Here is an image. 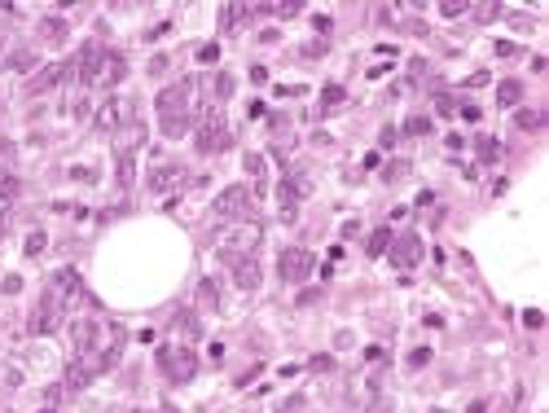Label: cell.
<instances>
[{"label":"cell","instance_id":"1","mask_svg":"<svg viewBox=\"0 0 549 413\" xmlns=\"http://www.w3.org/2000/svg\"><path fill=\"white\" fill-rule=\"evenodd\" d=\"M75 75H79V84H84V88H114L128 75V62H123V53H114V48L88 40L75 53Z\"/></svg>","mask_w":549,"mask_h":413},{"label":"cell","instance_id":"2","mask_svg":"<svg viewBox=\"0 0 549 413\" xmlns=\"http://www.w3.org/2000/svg\"><path fill=\"white\" fill-rule=\"evenodd\" d=\"M194 88H198V79H176V84H168L158 93V123H163V137H185V132L194 128L189 119V102H194Z\"/></svg>","mask_w":549,"mask_h":413},{"label":"cell","instance_id":"3","mask_svg":"<svg viewBox=\"0 0 549 413\" xmlns=\"http://www.w3.org/2000/svg\"><path fill=\"white\" fill-rule=\"evenodd\" d=\"M198 132H194V145H198V154H220V150H229L233 145V132H229V123H224V114H220V106H203L198 110V123H194Z\"/></svg>","mask_w":549,"mask_h":413},{"label":"cell","instance_id":"4","mask_svg":"<svg viewBox=\"0 0 549 413\" xmlns=\"http://www.w3.org/2000/svg\"><path fill=\"white\" fill-rule=\"evenodd\" d=\"M158 370L168 374V383L180 387L198 374V356H194V348H185V343H163L158 348Z\"/></svg>","mask_w":549,"mask_h":413},{"label":"cell","instance_id":"5","mask_svg":"<svg viewBox=\"0 0 549 413\" xmlns=\"http://www.w3.org/2000/svg\"><path fill=\"white\" fill-rule=\"evenodd\" d=\"M62 308H84L88 304V290H84V277H79L75 269H57L53 277H48V286H44Z\"/></svg>","mask_w":549,"mask_h":413},{"label":"cell","instance_id":"6","mask_svg":"<svg viewBox=\"0 0 549 413\" xmlns=\"http://www.w3.org/2000/svg\"><path fill=\"white\" fill-rule=\"evenodd\" d=\"M132 119H137L132 97H106V106L93 114V128H97V132H128Z\"/></svg>","mask_w":549,"mask_h":413},{"label":"cell","instance_id":"7","mask_svg":"<svg viewBox=\"0 0 549 413\" xmlns=\"http://www.w3.org/2000/svg\"><path fill=\"white\" fill-rule=\"evenodd\" d=\"M215 216L220 220H255V194L246 185H229L215 198Z\"/></svg>","mask_w":549,"mask_h":413},{"label":"cell","instance_id":"8","mask_svg":"<svg viewBox=\"0 0 549 413\" xmlns=\"http://www.w3.org/2000/svg\"><path fill=\"white\" fill-rule=\"evenodd\" d=\"M312 251H304V246H286V251L277 255V277L281 282H290V286H299V282H308L312 277Z\"/></svg>","mask_w":549,"mask_h":413},{"label":"cell","instance_id":"9","mask_svg":"<svg viewBox=\"0 0 549 413\" xmlns=\"http://www.w3.org/2000/svg\"><path fill=\"white\" fill-rule=\"evenodd\" d=\"M387 255H391V264H395V273H413V269L422 264V255H426V242H422L418 233H400V238H391Z\"/></svg>","mask_w":549,"mask_h":413},{"label":"cell","instance_id":"10","mask_svg":"<svg viewBox=\"0 0 549 413\" xmlns=\"http://www.w3.org/2000/svg\"><path fill=\"white\" fill-rule=\"evenodd\" d=\"M259 238H264V233H259V224H255V220H246V224H238V229H233V233L220 242V255H224L229 264H233V259H246V255H251L255 246H259Z\"/></svg>","mask_w":549,"mask_h":413},{"label":"cell","instance_id":"11","mask_svg":"<svg viewBox=\"0 0 549 413\" xmlns=\"http://www.w3.org/2000/svg\"><path fill=\"white\" fill-rule=\"evenodd\" d=\"M308 189H312V180H308V176H294V172L277 185V203H281V220H286V224H294V216H299V198H304Z\"/></svg>","mask_w":549,"mask_h":413},{"label":"cell","instance_id":"12","mask_svg":"<svg viewBox=\"0 0 549 413\" xmlns=\"http://www.w3.org/2000/svg\"><path fill=\"white\" fill-rule=\"evenodd\" d=\"M62 317H66V308L44 290L40 304H36V312H31V334H53V330L62 325Z\"/></svg>","mask_w":549,"mask_h":413},{"label":"cell","instance_id":"13","mask_svg":"<svg viewBox=\"0 0 549 413\" xmlns=\"http://www.w3.org/2000/svg\"><path fill=\"white\" fill-rule=\"evenodd\" d=\"M185 180H189V172L180 163H163V168L149 172V194H176Z\"/></svg>","mask_w":549,"mask_h":413},{"label":"cell","instance_id":"14","mask_svg":"<svg viewBox=\"0 0 549 413\" xmlns=\"http://www.w3.org/2000/svg\"><path fill=\"white\" fill-rule=\"evenodd\" d=\"M71 75H75V62H53V66H48V71H40L36 79H31V84H27V93H31V97H40V93H48V88L66 84V79H71Z\"/></svg>","mask_w":549,"mask_h":413},{"label":"cell","instance_id":"15","mask_svg":"<svg viewBox=\"0 0 549 413\" xmlns=\"http://www.w3.org/2000/svg\"><path fill=\"white\" fill-rule=\"evenodd\" d=\"M172 334H176V343H185V348H194L198 339H203V321H198V312H176L172 317Z\"/></svg>","mask_w":549,"mask_h":413},{"label":"cell","instance_id":"16","mask_svg":"<svg viewBox=\"0 0 549 413\" xmlns=\"http://www.w3.org/2000/svg\"><path fill=\"white\" fill-rule=\"evenodd\" d=\"M259 13H269V5H224L220 9V27L224 31H238L246 18H259Z\"/></svg>","mask_w":549,"mask_h":413},{"label":"cell","instance_id":"17","mask_svg":"<svg viewBox=\"0 0 549 413\" xmlns=\"http://www.w3.org/2000/svg\"><path fill=\"white\" fill-rule=\"evenodd\" d=\"M233 282H238L242 290H255V286H259V259H255V255L233 259Z\"/></svg>","mask_w":549,"mask_h":413},{"label":"cell","instance_id":"18","mask_svg":"<svg viewBox=\"0 0 549 413\" xmlns=\"http://www.w3.org/2000/svg\"><path fill=\"white\" fill-rule=\"evenodd\" d=\"M97 334H102V325H97V321H75V330H71V343H75V356H84L88 348H93V343H97Z\"/></svg>","mask_w":549,"mask_h":413},{"label":"cell","instance_id":"19","mask_svg":"<svg viewBox=\"0 0 549 413\" xmlns=\"http://www.w3.org/2000/svg\"><path fill=\"white\" fill-rule=\"evenodd\" d=\"M194 304H198V308H207V312H215V308H220V286H215V277H203V282H198V290H194Z\"/></svg>","mask_w":549,"mask_h":413},{"label":"cell","instance_id":"20","mask_svg":"<svg viewBox=\"0 0 549 413\" xmlns=\"http://www.w3.org/2000/svg\"><path fill=\"white\" fill-rule=\"evenodd\" d=\"M66 36H71L66 18H44V22H40V40H44V44H66Z\"/></svg>","mask_w":549,"mask_h":413},{"label":"cell","instance_id":"21","mask_svg":"<svg viewBox=\"0 0 549 413\" xmlns=\"http://www.w3.org/2000/svg\"><path fill=\"white\" fill-rule=\"evenodd\" d=\"M36 48H13V53L5 57V66H9V71H18V75H27V71H36Z\"/></svg>","mask_w":549,"mask_h":413},{"label":"cell","instance_id":"22","mask_svg":"<svg viewBox=\"0 0 549 413\" xmlns=\"http://www.w3.org/2000/svg\"><path fill=\"white\" fill-rule=\"evenodd\" d=\"M545 123H549L545 110H519V114H514V128H519V132H541Z\"/></svg>","mask_w":549,"mask_h":413},{"label":"cell","instance_id":"23","mask_svg":"<svg viewBox=\"0 0 549 413\" xmlns=\"http://www.w3.org/2000/svg\"><path fill=\"white\" fill-rule=\"evenodd\" d=\"M519 97H523V84H519V79H501V84H496V102H501L506 110L519 106Z\"/></svg>","mask_w":549,"mask_h":413},{"label":"cell","instance_id":"24","mask_svg":"<svg viewBox=\"0 0 549 413\" xmlns=\"http://www.w3.org/2000/svg\"><path fill=\"white\" fill-rule=\"evenodd\" d=\"M391 238H395L391 229H374V233H370V242H365V255H370V259H374V255H387Z\"/></svg>","mask_w":549,"mask_h":413},{"label":"cell","instance_id":"25","mask_svg":"<svg viewBox=\"0 0 549 413\" xmlns=\"http://www.w3.org/2000/svg\"><path fill=\"white\" fill-rule=\"evenodd\" d=\"M93 383V374L79 365V360H71V370H66V391H84Z\"/></svg>","mask_w":549,"mask_h":413},{"label":"cell","instance_id":"26","mask_svg":"<svg viewBox=\"0 0 549 413\" xmlns=\"http://www.w3.org/2000/svg\"><path fill=\"white\" fill-rule=\"evenodd\" d=\"M475 154H479V163H496L501 158V145H496L492 137H475Z\"/></svg>","mask_w":549,"mask_h":413},{"label":"cell","instance_id":"27","mask_svg":"<svg viewBox=\"0 0 549 413\" xmlns=\"http://www.w3.org/2000/svg\"><path fill=\"white\" fill-rule=\"evenodd\" d=\"M343 102H347L343 84H325V88H321V110H334V106H343Z\"/></svg>","mask_w":549,"mask_h":413},{"label":"cell","instance_id":"28","mask_svg":"<svg viewBox=\"0 0 549 413\" xmlns=\"http://www.w3.org/2000/svg\"><path fill=\"white\" fill-rule=\"evenodd\" d=\"M211 93H215V102H229V97H233V75H215L211 79Z\"/></svg>","mask_w":549,"mask_h":413},{"label":"cell","instance_id":"29","mask_svg":"<svg viewBox=\"0 0 549 413\" xmlns=\"http://www.w3.org/2000/svg\"><path fill=\"white\" fill-rule=\"evenodd\" d=\"M405 132H409V137H426V132H431V119H426V114H409V119H405Z\"/></svg>","mask_w":549,"mask_h":413},{"label":"cell","instance_id":"30","mask_svg":"<svg viewBox=\"0 0 549 413\" xmlns=\"http://www.w3.org/2000/svg\"><path fill=\"white\" fill-rule=\"evenodd\" d=\"M44 246H48V233H40V229H36V233H27V255L31 259L44 255Z\"/></svg>","mask_w":549,"mask_h":413},{"label":"cell","instance_id":"31","mask_svg":"<svg viewBox=\"0 0 549 413\" xmlns=\"http://www.w3.org/2000/svg\"><path fill=\"white\" fill-rule=\"evenodd\" d=\"M308 370H312V374H334V356H312Z\"/></svg>","mask_w":549,"mask_h":413},{"label":"cell","instance_id":"32","mask_svg":"<svg viewBox=\"0 0 549 413\" xmlns=\"http://www.w3.org/2000/svg\"><path fill=\"white\" fill-rule=\"evenodd\" d=\"M400 176H409V163H405V158L387 163V172H382V180H400Z\"/></svg>","mask_w":549,"mask_h":413},{"label":"cell","instance_id":"33","mask_svg":"<svg viewBox=\"0 0 549 413\" xmlns=\"http://www.w3.org/2000/svg\"><path fill=\"white\" fill-rule=\"evenodd\" d=\"M496 57H523V48L514 40H496Z\"/></svg>","mask_w":549,"mask_h":413},{"label":"cell","instance_id":"34","mask_svg":"<svg viewBox=\"0 0 549 413\" xmlns=\"http://www.w3.org/2000/svg\"><path fill=\"white\" fill-rule=\"evenodd\" d=\"M523 325H527V330H541V325H545V312H541V308H527V312H523Z\"/></svg>","mask_w":549,"mask_h":413},{"label":"cell","instance_id":"35","mask_svg":"<svg viewBox=\"0 0 549 413\" xmlns=\"http://www.w3.org/2000/svg\"><path fill=\"white\" fill-rule=\"evenodd\" d=\"M18 194H22V185H18L13 176H5V180H0V198H18Z\"/></svg>","mask_w":549,"mask_h":413},{"label":"cell","instance_id":"36","mask_svg":"<svg viewBox=\"0 0 549 413\" xmlns=\"http://www.w3.org/2000/svg\"><path fill=\"white\" fill-rule=\"evenodd\" d=\"M426 360H431V348H413V352H409V365H413V370H422Z\"/></svg>","mask_w":549,"mask_h":413},{"label":"cell","instance_id":"37","mask_svg":"<svg viewBox=\"0 0 549 413\" xmlns=\"http://www.w3.org/2000/svg\"><path fill=\"white\" fill-rule=\"evenodd\" d=\"M435 110H440V114H457V102H453L448 93H440V97H435Z\"/></svg>","mask_w":549,"mask_h":413},{"label":"cell","instance_id":"38","mask_svg":"<svg viewBox=\"0 0 549 413\" xmlns=\"http://www.w3.org/2000/svg\"><path fill=\"white\" fill-rule=\"evenodd\" d=\"M168 66H172V57H168V53H158L154 62H149V75H168Z\"/></svg>","mask_w":549,"mask_h":413},{"label":"cell","instance_id":"39","mask_svg":"<svg viewBox=\"0 0 549 413\" xmlns=\"http://www.w3.org/2000/svg\"><path fill=\"white\" fill-rule=\"evenodd\" d=\"M215 57H220V44H203L198 48V62H215Z\"/></svg>","mask_w":549,"mask_h":413},{"label":"cell","instance_id":"40","mask_svg":"<svg viewBox=\"0 0 549 413\" xmlns=\"http://www.w3.org/2000/svg\"><path fill=\"white\" fill-rule=\"evenodd\" d=\"M457 114H461L466 123H479V106H470V102H466V106H457Z\"/></svg>","mask_w":549,"mask_h":413},{"label":"cell","instance_id":"41","mask_svg":"<svg viewBox=\"0 0 549 413\" xmlns=\"http://www.w3.org/2000/svg\"><path fill=\"white\" fill-rule=\"evenodd\" d=\"M246 172H251V176H264V158H259V154H246Z\"/></svg>","mask_w":549,"mask_h":413},{"label":"cell","instance_id":"42","mask_svg":"<svg viewBox=\"0 0 549 413\" xmlns=\"http://www.w3.org/2000/svg\"><path fill=\"white\" fill-rule=\"evenodd\" d=\"M395 137H400V132H395V128H382V137H378V145H382V150H391V145H395Z\"/></svg>","mask_w":549,"mask_h":413},{"label":"cell","instance_id":"43","mask_svg":"<svg viewBox=\"0 0 549 413\" xmlns=\"http://www.w3.org/2000/svg\"><path fill=\"white\" fill-rule=\"evenodd\" d=\"M488 84V71H475V75H466V88H484Z\"/></svg>","mask_w":549,"mask_h":413},{"label":"cell","instance_id":"44","mask_svg":"<svg viewBox=\"0 0 549 413\" xmlns=\"http://www.w3.org/2000/svg\"><path fill=\"white\" fill-rule=\"evenodd\" d=\"M457 13H466V5H461V0H448V5H444V18H457Z\"/></svg>","mask_w":549,"mask_h":413},{"label":"cell","instance_id":"45","mask_svg":"<svg viewBox=\"0 0 549 413\" xmlns=\"http://www.w3.org/2000/svg\"><path fill=\"white\" fill-rule=\"evenodd\" d=\"M0 290H5V294H18V290H22V277H5V286H0Z\"/></svg>","mask_w":549,"mask_h":413},{"label":"cell","instance_id":"46","mask_svg":"<svg viewBox=\"0 0 549 413\" xmlns=\"http://www.w3.org/2000/svg\"><path fill=\"white\" fill-rule=\"evenodd\" d=\"M475 18H484V22L496 18V5H475Z\"/></svg>","mask_w":549,"mask_h":413},{"label":"cell","instance_id":"47","mask_svg":"<svg viewBox=\"0 0 549 413\" xmlns=\"http://www.w3.org/2000/svg\"><path fill=\"white\" fill-rule=\"evenodd\" d=\"M466 413H488V400H475V405L466 409Z\"/></svg>","mask_w":549,"mask_h":413},{"label":"cell","instance_id":"48","mask_svg":"<svg viewBox=\"0 0 549 413\" xmlns=\"http://www.w3.org/2000/svg\"><path fill=\"white\" fill-rule=\"evenodd\" d=\"M5 36H9V27H5V22H0V40H5Z\"/></svg>","mask_w":549,"mask_h":413},{"label":"cell","instance_id":"49","mask_svg":"<svg viewBox=\"0 0 549 413\" xmlns=\"http://www.w3.org/2000/svg\"><path fill=\"white\" fill-rule=\"evenodd\" d=\"M431 413H444V409H431Z\"/></svg>","mask_w":549,"mask_h":413}]
</instances>
